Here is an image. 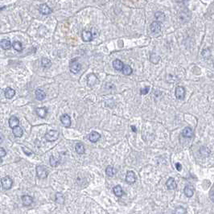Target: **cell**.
<instances>
[{
	"mask_svg": "<svg viewBox=\"0 0 214 214\" xmlns=\"http://www.w3.org/2000/svg\"><path fill=\"white\" fill-rule=\"evenodd\" d=\"M36 171V176L39 179H45L48 176V171L45 167L39 165L35 168Z\"/></svg>",
	"mask_w": 214,
	"mask_h": 214,
	"instance_id": "obj_1",
	"label": "cell"
},
{
	"mask_svg": "<svg viewBox=\"0 0 214 214\" xmlns=\"http://www.w3.org/2000/svg\"><path fill=\"white\" fill-rule=\"evenodd\" d=\"M59 132L57 130H50L44 136V139L47 142H54L58 139L59 138Z\"/></svg>",
	"mask_w": 214,
	"mask_h": 214,
	"instance_id": "obj_2",
	"label": "cell"
},
{
	"mask_svg": "<svg viewBox=\"0 0 214 214\" xmlns=\"http://www.w3.org/2000/svg\"><path fill=\"white\" fill-rule=\"evenodd\" d=\"M1 184H2V187H3V189L9 190V189L11 188V187L13 185L12 179L10 176H8L3 177L1 179Z\"/></svg>",
	"mask_w": 214,
	"mask_h": 214,
	"instance_id": "obj_3",
	"label": "cell"
},
{
	"mask_svg": "<svg viewBox=\"0 0 214 214\" xmlns=\"http://www.w3.org/2000/svg\"><path fill=\"white\" fill-rule=\"evenodd\" d=\"M69 69L71 72H72L73 74H77V72H79L81 69V64L77 62V59L72 60L70 62L69 64Z\"/></svg>",
	"mask_w": 214,
	"mask_h": 214,
	"instance_id": "obj_4",
	"label": "cell"
},
{
	"mask_svg": "<svg viewBox=\"0 0 214 214\" xmlns=\"http://www.w3.org/2000/svg\"><path fill=\"white\" fill-rule=\"evenodd\" d=\"M185 89L183 86H177L175 90V96L177 99L182 100L185 97Z\"/></svg>",
	"mask_w": 214,
	"mask_h": 214,
	"instance_id": "obj_5",
	"label": "cell"
},
{
	"mask_svg": "<svg viewBox=\"0 0 214 214\" xmlns=\"http://www.w3.org/2000/svg\"><path fill=\"white\" fill-rule=\"evenodd\" d=\"M99 82V80H98V77L94 74V73H90L89 74L88 77H87V84L89 87H92L95 85L97 83Z\"/></svg>",
	"mask_w": 214,
	"mask_h": 214,
	"instance_id": "obj_6",
	"label": "cell"
},
{
	"mask_svg": "<svg viewBox=\"0 0 214 214\" xmlns=\"http://www.w3.org/2000/svg\"><path fill=\"white\" fill-rule=\"evenodd\" d=\"M39 11L42 15H50L52 12V10L47 6L46 3H42L39 6Z\"/></svg>",
	"mask_w": 214,
	"mask_h": 214,
	"instance_id": "obj_7",
	"label": "cell"
},
{
	"mask_svg": "<svg viewBox=\"0 0 214 214\" xmlns=\"http://www.w3.org/2000/svg\"><path fill=\"white\" fill-rule=\"evenodd\" d=\"M150 29L152 33L154 34H157L159 33L161 31V23L160 22H158V21H154V22L151 23V26H150Z\"/></svg>",
	"mask_w": 214,
	"mask_h": 214,
	"instance_id": "obj_8",
	"label": "cell"
},
{
	"mask_svg": "<svg viewBox=\"0 0 214 214\" xmlns=\"http://www.w3.org/2000/svg\"><path fill=\"white\" fill-rule=\"evenodd\" d=\"M126 181L130 184H132L136 181V175L133 171H128L126 175Z\"/></svg>",
	"mask_w": 214,
	"mask_h": 214,
	"instance_id": "obj_9",
	"label": "cell"
},
{
	"mask_svg": "<svg viewBox=\"0 0 214 214\" xmlns=\"http://www.w3.org/2000/svg\"><path fill=\"white\" fill-rule=\"evenodd\" d=\"M60 122L65 127H70L71 126V118L68 113H64L62 116H60Z\"/></svg>",
	"mask_w": 214,
	"mask_h": 214,
	"instance_id": "obj_10",
	"label": "cell"
},
{
	"mask_svg": "<svg viewBox=\"0 0 214 214\" xmlns=\"http://www.w3.org/2000/svg\"><path fill=\"white\" fill-rule=\"evenodd\" d=\"M81 38L83 41L85 42H89L93 40V34L90 31H83L81 34Z\"/></svg>",
	"mask_w": 214,
	"mask_h": 214,
	"instance_id": "obj_11",
	"label": "cell"
},
{
	"mask_svg": "<svg viewBox=\"0 0 214 214\" xmlns=\"http://www.w3.org/2000/svg\"><path fill=\"white\" fill-rule=\"evenodd\" d=\"M35 113L41 118H44L47 114V109L46 107H40L35 110Z\"/></svg>",
	"mask_w": 214,
	"mask_h": 214,
	"instance_id": "obj_12",
	"label": "cell"
},
{
	"mask_svg": "<svg viewBox=\"0 0 214 214\" xmlns=\"http://www.w3.org/2000/svg\"><path fill=\"white\" fill-rule=\"evenodd\" d=\"M182 135L184 138H192L194 136V132H193V130L191 127L187 126L182 131Z\"/></svg>",
	"mask_w": 214,
	"mask_h": 214,
	"instance_id": "obj_13",
	"label": "cell"
},
{
	"mask_svg": "<svg viewBox=\"0 0 214 214\" xmlns=\"http://www.w3.org/2000/svg\"><path fill=\"white\" fill-rule=\"evenodd\" d=\"M112 64H113V69L117 71H123V68H124V64L123 63V61L118 59L113 60Z\"/></svg>",
	"mask_w": 214,
	"mask_h": 214,
	"instance_id": "obj_14",
	"label": "cell"
},
{
	"mask_svg": "<svg viewBox=\"0 0 214 214\" xmlns=\"http://www.w3.org/2000/svg\"><path fill=\"white\" fill-rule=\"evenodd\" d=\"M166 186H167V188L169 189V190H174V189L176 188L177 184L175 179L172 178V177H170V178L167 180V182H166Z\"/></svg>",
	"mask_w": 214,
	"mask_h": 214,
	"instance_id": "obj_15",
	"label": "cell"
},
{
	"mask_svg": "<svg viewBox=\"0 0 214 214\" xmlns=\"http://www.w3.org/2000/svg\"><path fill=\"white\" fill-rule=\"evenodd\" d=\"M8 123H9V126L11 128H16L17 126H19V120L18 119V118L16 116H11V118H9V121H8Z\"/></svg>",
	"mask_w": 214,
	"mask_h": 214,
	"instance_id": "obj_16",
	"label": "cell"
},
{
	"mask_svg": "<svg viewBox=\"0 0 214 214\" xmlns=\"http://www.w3.org/2000/svg\"><path fill=\"white\" fill-rule=\"evenodd\" d=\"M100 139H101V135L96 131H93L89 135V140L92 142H97Z\"/></svg>",
	"mask_w": 214,
	"mask_h": 214,
	"instance_id": "obj_17",
	"label": "cell"
},
{
	"mask_svg": "<svg viewBox=\"0 0 214 214\" xmlns=\"http://www.w3.org/2000/svg\"><path fill=\"white\" fill-rule=\"evenodd\" d=\"M23 205L24 206H30L33 202V198L28 195H24L22 196Z\"/></svg>",
	"mask_w": 214,
	"mask_h": 214,
	"instance_id": "obj_18",
	"label": "cell"
},
{
	"mask_svg": "<svg viewBox=\"0 0 214 214\" xmlns=\"http://www.w3.org/2000/svg\"><path fill=\"white\" fill-rule=\"evenodd\" d=\"M184 192L187 197H192L194 194V188L192 185H187L184 188Z\"/></svg>",
	"mask_w": 214,
	"mask_h": 214,
	"instance_id": "obj_19",
	"label": "cell"
},
{
	"mask_svg": "<svg viewBox=\"0 0 214 214\" xmlns=\"http://www.w3.org/2000/svg\"><path fill=\"white\" fill-rule=\"evenodd\" d=\"M5 97H6L7 99H11V98L16 95V90L13 89L12 88H10V87H7V88L5 89Z\"/></svg>",
	"mask_w": 214,
	"mask_h": 214,
	"instance_id": "obj_20",
	"label": "cell"
},
{
	"mask_svg": "<svg viewBox=\"0 0 214 214\" xmlns=\"http://www.w3.org/2000/svg\"><path fill=\"white\" fill-rule=\"evenodd\" d=\"M113 192L114 195L118 197H121L122 196L124 195V191H123V188L120 185H116L115 187H113Z\"/></svg>",
	"mask_w": 214,
	"mask_h": 214,
	"instance_id": "obj_21",
	"label": "cell"
},
{
	"mask_svg": "<svg viewBox=\"0 0 214 214\" xmlns=\"http://www.w3.org/2000/svg\"><path fill=\"white\" fill-rule=\"evenodd\" d=\"M35 98H36L38 101H43L45 98V97H46V94L42 89H38L35 90Z\"/></svg>",
	"mask_w": 214,
	"mask_h": 214,
	"instance_id": "obj_22",
	"label": "cell"
},
{
	"mask_svg": "<svg viewBox=\"0 0 214 214\" xmlns=\"http://www.w3.org/2000/svg\"><path fill=\"white\" fill-rule=\"evenodd\" d=\"M0 44H1L2 48L4 49V50H9L10 48L11 47V46H12V44H11L9 40H2L1 42H0Z\"/></svg>",
	"mask_w": 214,
	"mask_h": 214,
	"instance_id": "obj_23",
	"label": "cell"
},
{
	"mask_svg": "<svg viewBox=\"0 0 214 214\" xmlns=\"http://www.w3.org/2000/svg\"><path fill=\"white\" fill-rule=\"evenodd\" d=\"M190 17H191L190 12H189L188 10L187 9L182 11V12L179 14V18L182 21H184V19H185V21H188L190 19Z\"/></svg>",
	"mask_w": 214,
	"mask_h": 214,
	"instance_id": "obj_24",
	"label": "cell"
},
{
	"mask_svg": "<svg viewBox=\"0 0 214 214\" xmlns=\"http://www.w3.org/2000/svg\"><path fill=\"white\" fill-rule=\"evenodd\" d=\"M76 151L78 154H83L85 152V148L82 142H77L76 145Z\"/></svg>",
	"mask_w": 214,
	"mask_h": 214,
	"instance_id": "obj_25",
	"label": "cell"
},
{
	"mask_svg": "<svg viewBox=\"0 0 214 214\" xmlns=\"http://www.w3.org/2000/svg\"><path fill=\"white\" fill-rule=\"evenodd\" d=\"M12 131L13 135L16 136V138H20L23 135V129L21 127H19V126H17L16 128H14Z\"/></svg>",
	"mask_w": 214,
	"mask_h": 214,
	"instance_id": "obj_26",
	"label": "cell"
},
{
	"mask_svg": "<svg viewBox=\"0 0 214 214\" xmlns=\"http://www.w3.org/2000/svg\"><path fill=\"white\" fill-rule=\"evenodd\" d=\"M41 65H42L43 68H45V69L49 68L52 65V61L49 59H47V58L43 57L41 59Z\"/></svg>",
	"mask_w": 214,
	"mask_h": 214,
	"instance_id": "obj_27",
	"label": "cell"
},
{
	"mask_svg": "<svg viewBox=\"0 0 214 214\" xmlns=\"http://www.w3.org/2000/svg\"><path fill=\"white\" fill-rule=\"evenodd\" d=\"M55 201L57 203H59V204H64V195L61 193V192H57L56 194V197H55Z\"/></svg>",
	"mask_w": 214,
	"mask_h": 214,
	"instance_id": "obj_28",
	"label": "cell"
},
{
	"mask_svg": "<svg viewBox=\"0 0 214 214\" xmlns=\"http://www.w3.org/2000/svg\"><path fill=\"white\" fill-rule=\"evenodd\" d=\"M116 173V171L113 168L112 166H108L106 169V174L108 176L113 177Z\"/></svg>",
	"mask_w": 214,
	"mask_h": 214,
	"instance_id": "obj_29",
	"label": "cell"
},
{
	"mask_svg": "<svg viewBox=\"0 0 214 214\" xmlns=\"http://www.w3.org/2000/svg\"><path fill=\"white\" fill-rule=\"evenodd\" d=\"M122 72H123V73L124 75L129 76L132 74L133 69L130 66V65H124V68H123V69Z\"/></svg>",
	"mask_w": 214,
	"mask_h": 214,
	"instance_id": "obj_30",
	"label": "cell"
},
{
	"mask_svg": "<svg viewBox=\"0 0 214 214\" xmlns=\"http://www.w3.org/2000/svg\"><path fill=\"white\" fill-rule=\"evenodd\" d=\"M12 46L13 48H14L15 50L17 51V52H22L23 45L19 41H15V42H13Z\"/></svg>",
	"mask_w": 214,
	"mask_h": 214,
	"instance_id": "obj_31",
	"label": "cell"
},
{
	"mask_svg": "<svg viewBox=\"0 0 214 214\" xmlns=\"http://www.w3.org/2000/svg\"><path fill=\"white\" fill-rule=\"evenodd\" d=\"M150 60H151V63L156 64L159 63V61L160 60V57H159L158 55H156L155 53H152L151 55V57H150Z\"/></svg>",
	"mask_w": 214,
	"mask_h": 214,
	"instance_id": "obj_32",
	"label": "cell"
},
{
	"mask_svg": "<svg viewBox=\"0 0 214 214\" xmlns=\"http://www.w3.org/2000/svg\"><path fill=\"white\" fill-rule=\"evenodd\" d=\"M200 152H201V154L203 155V156H205V157H207L208 156L209 154H210V150L207 148L206 147H201L200 149Z\"/></svg>",
	"mask_w": 214,
	"mask_h": 214,
	"instance_id": "obj_33",
	"label": "cell"
},
{
	"mask_svg": "<svg viewBox=\"0 0 214 214\" xmlns=\"http://www.w3.org/2000/svg\"><path fill=\"white\" fill-rule=\"evenodd\" d=\"M154 17L156 18L158 22H159V21H164V19H165V15H164L163 12H161V11H157V12L155 13V14H154Z\"/></svg>",
	"mask_w": 214,
	"mask_h": 214,
	"instance_id": "obj_34",
	"label": "cell"
},
{
	"mask_svg": "<svg viewBox=\"0 0 214 214\" xmlns=\"http://www.w3.org/2000/svg\"><path fill=\"white\" fill-rule=\"evenodd\" d=\"M60 164V162L58 159H57L56 158L54 157L53 155H51L50 156V165L52 167H57L58 165Z\"/></svg>",
	"mask_w": 214,
	"mask_h": 214,
	"instance_id": "obj_35",
	"label": "cell"
},
{
	"mask_svg": "<svg viewBox=\"0 0 214 214\" xmlns=\"http://www.w3.org/2000/svg\"><path fill=\"white\" fill-rule=\"evenodd\" d=\"M186 209L183 207H179V208H176L175 213L174 214H185L186 213Z\"/></svg>",
	"mask_w": 214,
	"mask_h": 214,
	"instance_id": "obj_36",
	"label": "cell"
},
{
	"mask_svg": "<svg viewBox=\"0 0 214 214\" xmlns=\"http://www.w3.org/2000/svg\"><path fill=\"white\" fill-rule=\"evenodd\" d=\"M149 90H150V87H149V86H146L144 89H141V91H140V94H142V95L147 94Z\"/></svg>",
	"mask_w": 214,
	"mask_h": 214,
	"instance_id": "obj_37",
	"label": "cell"
},
{
	"mask_svg": "<svg viewBox=\"0 0 214 214\" xmlns=\"http://www.w3.org/2000/svg\"><path fill=\"white\" fill-rule=\"evenodd\" d=\"M23 152H24L27 155H28V156L29 155H32V154H33L32 151H30L28 148L27 147H23Z\"/></svg>",
	"mask_w": 214,
	"mask_h": 214,
	"instance_id": "obj_38",
	"label": "cell"
},
{
	"mask_svg": "<svg viewBox=\"0 0 214 214\" xmlns=\"http://www.w3.org/2000/svg\"><path fill=\"white\" fill-rule=\"evenodd\" d=\"M6 154V151L4 150V148L1 147L0 148V156L1 158H3Z\"/></svg>",
	"mask_w": 214,
	"mask_h": 214,
	"instance_id": "obj_39",
	"label": "cell"
},
{
	"mask_svg": "<svg viewBox=\"0 0 214 214\" xmlns=\"http://www.w3.org/2000/svg\"><path fill=\"white\" fill-rule=\"evenodd\" d=\"M176 167L177 171H179L182 170V165L179 164V163H176Z\"/></svg>",
	"mask_w": 214,
	"mask_h": 214,
	"instance_id": "obj_40",
	"label": "cell"
},
{
	"mask_svg": "<svg viewBox=\"0 0 214 214\" xmlns=\"http://www.w3.org/2000/svg\"><path fill=\"white\" fill-rule=\"evenodd\" d=\"M131 128H132V130L134 132H137V130H136V127L135 126H131Z\"/></svg>",
	"mask_w": 214,
	"mask_h": 214,
	"instance_id": "obj_41",
	"label": "cell"
},
{
	"mask_svg": "<svg viewBox=\"0 0 214 214\" xmlns=\"http://www.w3.org/2000/svg\"><path fill=\"white\" fill-rule=\"evenodd\" d=\"M211 199H212V201H213L214 202V193H213V195L211 196Z\"/></svg>",
	"mask_w": 214,
	"mask_h": 214,
	"instance_id": "obj_42",
	"label": "cell"
}]
</instances>
